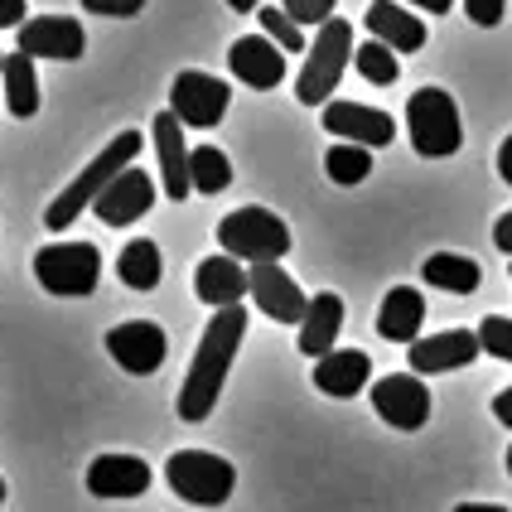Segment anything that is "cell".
<instances>
[{"instance_id": "cell-44", "label": "cell", "mask_w": 512, "mask_h": 512, "mask_svg": "<svg viewBox=\"0 0 512 512\" xmlns=\"http://www.w3.org/2000/svg\"><path fill=\"white\" fill-rule=\"evenodd\" d=\"M0 68H5V54H0Z\"/></svg>"}, {"instance_id": "cell-18", "label": "cell", "mask_w": 512, "mask_h": 512, "mask_svg": "<svg viewBox=\"0 0 512 512\" xmlns=\"http://www.w3.org/2000/svg\"><path fill=\"white\" fill-rule=\"evenodd\" d=\"M228 68L237 83L256 87V92H271V87L285 78V54L271 44V39H261V34H247V39H237L228 49Z\"/></svg>"}, {"instance_id": "cell-20", "label": "cell", "mask_w": 512, "mask_h": 512, "mask_svg": "<svg viewBox=\"0 0 512 512\" xmlns=\"http://www.w3.org/2000/svg\"><path fill=\"white\" fill-rule=\"evenodd\" d=\"M421 324H426V295L416 290V285H397V290H387V300H382V310H377V334L387 343H411L421 339Z\"/></svg>"}, {"instance_id": "cell-30", "label": "cell", "mask_w": 512, "mask_h": 512, "mask_svg": "<svg viewBox=\"0 0 512 512\" xmlns=\"http://www.w3.org/2000/svg\"><path fill=\"white\" fill-rule=\"evenodd\" d=\"M261 29L276 39V49H281V54H300V49H305V29L295 25L281 5H261Z\"/></svg>"}, {"instance_id": "cell-10", "label": "cell", "mask_w": 512, "mask_h": 512, "mask_svg": "<svg viewBox=\"0 0 512 512\" xmlns=\"http://www.w3.org/2000/svg\"><path fill=\"white\" fill-rule=\"evenodd\" d=\"M319 121H324L329 136L363 145V150H382V145L397 141V121L387 112H377V107H363V102H329Z\"/></svg>"}, {"instance_id": "cell-6", "label": "cell", "mask_w": 512, "mask_h": 512, "mask_svg": "<svg viewBox=\"0 0 512 512\" xmlns=\"http://www.w3.org/2000/svg\"><path fill=\"white\" fill-rule=\"evenodd\" d=\"M165 484L194 508H223L237 488V469L223 455H208V450H179L165 464Z\"/></svg>"}, {"instance_id": "cell-31", "label": "cell", "mask_w": 512, "mask_h": 512, "mask_svg": "<svg viewBox=\"0 0 512 512\" xmlns=\"http://www.w3.org/2000/svg\"><path fill=\"white\" fill-rule=\"evenodd\" d=\"M474 334H479V348H484L488 358H503V363H512V319H503V314H488Z\"/></svg>"}, {"instance_id": "cell-43", "label": "cell", "mask_w": 512, "mask_h": 512, "mask_svg": "<svg viewBox=\"0 0 512 512\" xmlns=\"http://www.w3.org/2000/svg\"><path fill=\"white\" fill-rule=\"evenodd\" d=\"M508 474H512V450H508Z\"/></svg>"}, {"instance_id": "cell-8", "label": "cell", "mask_w": 512, "mask_h": 512, "mask_svg": "<svg viewBox=\"0 0 512 512\" xmlns=\"http://www.w3.org/2000/svg\"><path fill=\"white\" fill-rule=\"evenodd\" d=\"M228 102H232V87L203 68H184L170 87V116L179 126H194V131H208L228 116Z\"/></svg>"}, {"instance_id": "cell-34", "label": "cell", "mask_w": 512, "mask_h": 512, "mask_svg": "<svg viewBox=\"0 0 512 512\" xmlns=\"http://www.w3.org/2000/svg\"><path fill=\"white\" fill-rule=\"evenodd\" d=\"M83 10H92V15H112V20H131V15L145 10V0H83Z\"/></svg>"}, {"instance_id": "cell-36", "label": "cell", "mask_w": 512, "mask_h": 512, "mask_svg": "<svg viewBox=\"0 0 512 512\" xmlns=\"http://www.w3.org/2000/svg\"><path fill=\"white\" fill-rule=\"evenodd\" d=\"M493 247L512 256V213H503V218L493 223Z\"/></svg>"}, {"instance_id": "cell-21", "label": "cell", "mask_w": 512, "mask_h": 512, "mask_svg": "<svg viewBox=\"0 0 512 512\" xmlns=\"http://www.w3.org/2000/svg\"><path fill=\"white\" fill-rule=\"evenodd\" d=\"M247 290H252V281H247L242 261H232V256H208V261H199V271H194V295H199L203 305H213V310L242 305Z\"/></svg>"}, {"instance_id": "cell-16", "label": "cell", "mask_w": 512, "mask_h": 512, "mask_svg": "<svg viewBox=\"0 0 512 512\" xmlns=\"http://www.w3.org/2000/svg\"><path fill=\"white\" fill-rule=\"evenodd\" d=\"M150 488V464L136 455H97L87 464V493L92 498H141Z\"/></svg>"}, {"instance_id": "cell-4", "label": "cell", "mask_w": 512, "mask_h": 512, "mask_svg": "<svg viewBox=\"0 0 512 512\" xmlns=\"http://www.w3.org/2000/svg\"><path fill=\"white\" fill-rule=\"evenodd\" d=\"M218 242H223V256H232V261L281 266V256L290 252V228H285V218L266 213V208H237L218 223Z\"/></svg>"}, {"instance_id": "cell-37", "label": "cell", "mask_w": 512, "mask_h": 512, "mask_svg": "<svg viewBox=\"0 0 512 512\" xmlns=\"http://www.w3.org/2000/svg\"><path fill=\"white\" fill-rule=\"evenodd\" d=\"M493 416H498V421L512 430V387H503V392L493 397Z\"/></svg>"}, {"instance_id": "cell-17", "label": "cell", "mask_w": 512, "mask_h": 512, "mask_svg": "<svg viewBox=\"0 0 512 512\" xmlns=\"http://www.w3.org/2000/svg\"><path fill=\"white\" fill-rule=\"evenodd\" d=\"M150 136H155V155H160V184H165V199L184 203L194 194V184H189V145H184V126L174 121L170 112L155 116V126H150Z\"/></svg>"}, {"instance_id": "cell-32", "label": "cell", "mask_w": 512, "mask_h": 512, "mask_svg": "<svg viewBox=\"0 0 512 512\" xmlns=\"http://www.w3.org/2000/svg\"><path fill=\"white\" fill-rule=\"evenodd\" d=\"M281 10L295 25H329L334 20V0H281Z\"/></svg>"}, {"instance_id": "cell-41", "label": "cell", "mask_w": 512, "mask_h": 512, "mask_svg": "<svg viewBox=\"0 0 512 512\" xmlns=\"http://www.w3.org/2000/svg\"><path fill=\"white\" fill-rule=\"evenodd\" d=\"M232 10H256V5H261V0H228Z\"/></svg>"}, {"instance_id": "cell-5", "label": "cell", "mask_w": 512, "mask_h": 512, "mask_svg": "<svg viewBox=\"0 0 512 512\" xmlns=\"http://www.w3.org/2000/svg\"><path fill=\"white\" fill-rule=\"evenodd\" d=\"M348 58H353V25L334 15L329 25H319V34H314V49L305 54L295 97H300L305 107H329V102H334V87H339V78H343V68H348Z\"/></svg>"}, {"instance_id": "cell-7", "label": "cell", "mask_w": 512, "mask_h": 512, "mask_svg": "<svg viewBox=\"0 0 512 512\" xmlns=\"http://www.w3.org/2000/svg\"><path fill=\"white\" fill-rule=\"evenodd\" d=\"M34 276L49 295H63V300H78V295H92L97 290V276H102V252L92 242H54L34 256Z\"/></svg>"}, {"instance_id": "cell-15", "label": "cell", "mask_w": 512, "mask_h": 512, "mask_svg": "<svg viewBox=\"0 0 512 512\" xmlns=\"http://www.w3.org/2000/svg\"><path fill=\"white\" fill-rule=\"evenodd\" d=\"M150 203H155V184H150V174L145 170H126L121 179L107 184V194L92 203V213L107 223V228H131L136 218L150 213Z\"/></svg>"}, {"instance_id": "cell-1", "label": "cell", "mask_w": 512, "mask_h": 512, "mask_svg": "<svg viewBox=\"0 0 512 512\" xmlns=\"http://www.w3.org/2000/svg\"><path fill=\"white\" fill-rule=\"evenodd\" d=\"M242 339H247V310H242V305H228V310H218L208 319V329H203V339H199V353H194V363H189V377H184V387H179V421L199 426V421L213 416V406L223 397V382H228L232 358H237Z\"/></svg>"}, {"instance_id": "cell-26", "label": "cell", "mask_w": 512, "mask_h": 512, "mask_svg": "<svg viewBox=\"0 0 512 512\" xmlns=\"http://www.w3.org/2000/svg\"><path fill=\"white\" fill-rule=\"evenodd\" d=\"M116 276L131 285V290H155V285H160V276H165L160 247H155L150 237L126 242V247H121V256H116Z\"/></svg>"}, {"instance_id": "cell-40", "label": "cell", "mask_w": 512, "mask_h": 512, "mask_svg": "<svg viewBox=\"0 0 512 512\" xmlns=\"http://www.w3.org/2000/svg\"><path fill=\"white\" fill-rule=\"evenodd\" d=\"M455 512H508V508H498V503H459Z\"/></svg>"}, {"instance_id": "cell-2", "label": "cell", "mask_w": 512, "mask_h": 512, "mask_svg": "<svg viewBox=\"0 0 512 512\" xmlns=\"http://www.w3.org/2000/svg\"><path fill=\"white\" fill-rule=\"evenodd\" d=\"M131 155H141V131H121L92 165H83V174L58 194L54 203H49V213H44V223H49V232H63L78 223V213H83L87 203H97L102 194H107V184L112 179H121V174L131 170Z\"/></svg>"}, {"instance_id": "cell-28", "label": "cell", "mask_w": 512, "mask_h": 512, "mask_svg": "<svg viewBox=\"0 0 512 512\" xmlns=\"http://www.w3.org/2000/svg\"><path fill=\"white\" fill-rule=\"evenodd\" d=\"M324 174L334 179V184H343V189H353V184H363L372 174V150H363V145H329L324 150Z\"/></svg>"}, {"instance_id": "cell-24", "label": "cell", "mask_w": 512, "mask_h": 512, "mask_svg": "<svg viewBox=\"0 0 512 512\" xmlns=\"http://www.w3.org/2000/svg\"><path fill=\"white\" fill-rule=\"evenodd\" d=\"M421 276L435 290H450V295H474L484 285V266L474 256H459V252H430L421 261Z\"/></svg>"}, {"instance_id": "cell-42", "label": "cell", "mask_w": 512, "mask_h": 512, "mask_svg": "<svg viewBox=\"0 0 512 512\" xmlns=\"http://www.w3.org/2000/svg\"><path fill=\"white\" fill-rule=\"evenodd\" d=\"M0 508H5V479H0Z\"/></svg>"}, {"instance_id": "cell-11", "label": "cell", "mask_w": 512, "mask_h": 512, "mask_svg": "<svg viewBox=\"0 0 512 512\" xmlns=\"http://www.w3.org/2000/svg\"><path fill=\"white\" fill-rule=\"evenodd\" d=\"M107 353H112L131 377H150V372L165 368V329L150 324V319H131V324H116L107 334Z\"/></svg>"}, {"instance_id": "cell-9", "label": "cell", "mask_w": 512, "mask_h": 512, "mask_svg": "<svg viewBox=\"0 0 512 512\" xmlns=\"http://www.w3.org/2000/svg\"><path fill=\"white\" fill-rule=\"evenodd\" d=\"M372 411L392 430H421L430 421V387L416 372H392L372 382Z\"/></svg>"}, {"instance_id": "cell-35", "label": "cell", "mask_w": 512, "mask_h": 512, "mask_svg": "<svg viewBox=\"0 0 512 512\" xmlns=\"http://www.w3.org/2000/svg\"><path fill=\"white\" fill-rule=\"evenodd\" d=\"M25 25V0H0V29Z\"/></svg>"}, {"instance_id": "cell-12", "label": "cell", "mask_w": 512, "mask_h": 512, "mask_svg": "<svg viewBox=\"0 0 512 512\" xmlns=\"http://www.w3.org/2000/svg\"><path fill=\"white\" fill-rule=\"evenodd\" d=\"M20 54L73 63V58L87 54V34L73 15H34L20 25Z\"/></svg>"}, {"instance_id": "cell-13", "label": "cell", "mask_w": 512, "mask_h": 512, "mask_svg": "<svg viewBox=\"0 0 512 512\" xmlns=\"http://www.w3.org/2000/svg\"><path fill=\"white\" fill-rule=\"evenodd\" d=\"M479 334L474 329H445V334H430V339H416L406 348L411 358V372L416 377H440V372H459L479 358Z\"/></svg>"}, {"instance_id": "cell-3", "label": "cell", "mask_w": 512, "mask_h": 512, "mask_svg": "<svg viewBox=\"0 0 512 512\" xmlns=\"http://www.w3.org/2000/svg\"><path fill=\"white\" fill-rule=\"evenodd\" d=\"M406 131H411L416 155H426V160H445V155H455L459 145H464V121H459L455 97L445 87L411 92V102H406Z\"/></svg>"}, {"instance_id": "cell-39", "label": "cell", "mask_w": 512, "mask_h": 512, "mask_svg": "<svg viewBox=\"0 0 512 512\" xmlns=\"http://www.w3.org/2000/svg\"><path fill=\"white\" fill-rule=\"evenodd\" d=\"M411 5H416V10H430V15H445L455 0H411Z\"/></svg>"}, {"instance_id": "cell-29", "label": "cell", "mask_w": 512, "mask_h": 512, "mask_svg": "<svg viewBox=\"0 0 512 512\" xmlns=\"http://www.w3.org/2000/svg\"><path fill=\"white\" fill-rule=\"evenodd\" d=\"M353 68H358L368 83H377V87H392L401 78L397 54H392L387 44H377V39H368V44H358V49H353Z\"/></svg>"}, {"instance_id": "cell-23", "label": "cell", "mask_w": 512, "mask_h": 512, "mask_svg": "<svg viewBox=\"0 0 512 512\" xmlns=\"http://www.w3.org/2000/svg\"><path fill=\"white\" fill-rule=\"evenodd\" d=\"M339 329H343V300L334 290H319L310 300V310H305V324H300V353L305 358H329Z\"/></svg>"}, {"instance_id": "cell-38", "label": "cell", "mask_w": 512, "mask_h": 512, "mask_svg": "<svg viewBox=\"0 0 512 512\" xmlns=\"http://www.w3.org/2000/svg\"><path fill=\"white\" fill-rule=\"evenodd\" d=\"M498 174H503V179L512 184V136H508L503 145H498Z\"/></svg>"}, {"instance_id": "cell-14", "label": "cell", "mask_w": 512, "mask_h": 512, "mask_svg": "<svg viewBox=\"0 0 512 512\" xmlns=\"http://www.w3.org/2000/svg\"><path fill=\"white\" fill-rule=\"evenodd\" d=\"M247 281H252V295L256 310L271 314L276 324H305V310H310V300H305V290L290 281V271L281 266H252L247 271Z\"/></svg>"}, {"instance_id": "cell-22", "label": "cell", "mask_w": 512, "mask_h": 512, "mask_svg": "<svg viewBox=\"0 0 512 512\" xmlns=\"http://www.w3.org/2000/svg\"><path fill=\"white\" fill-rule=\"evenodd\" d=\"M368 29H372V39L387 44L392 54H421V49H426V25H421L411 10L392 5V0H372Z\"/></svg>"}, {"instance_id": "cell-19", "label": "cell", "mask_w": 512, "mask_h": 512, "mask_svg": "<svg viewBox=\"0 0 512 512\" xmlns=\"http://www.w3.org/2000/svg\"><path fill=\"white\" fill-rule=\"evenodd\" d=\"M372 382V358L363 348H334L329 358H319L314 363V387L324 392V397H358L363 387Z\"/></svg>"}, {"instance_id": "cell-27", "label": "cell", "mask_w": 512, "mask_h": 512, "mask_svg": "<svg viewBox=\"0 0 512 512\" xmlns=\"http://www.w3.org/2000/svg\"><path fill=\"white\" fill-rule=\"evenodd\" d=\"M189 184H194V194H223L232 184V160L218 145L189 150Z\"/></svg>"}, {"instance_id": "cell-25", "label": "cell", "mask_w": 512, "mask_h": 512, "mask_svg": "<svg viewBox=\"0 0 512 512\" xmlns=\"http://www.w3.org/2000/svg\"><path fill=\"white\" fill-rule=\"evenodd\" d=\"M0 78H5V112L10 116H34L39 112V73H34V58L20 54V49L5 54Z\"/></svg>"}, {"instance_id": "cell-33", "label": "cell", "mask_w": 512, "mask_h": 512, "mask_svg": "<svg viewBox=\"0 0 512 512\" xmlns=\"http://www.w3.org/2000/svg\"><path fill=\"white\" fill-rule=\"evenodd\" d=\"M464 10H469V20H474V25L493 29V25H503V10H508V0H464Z\"/></svg>"}]
</instances>
